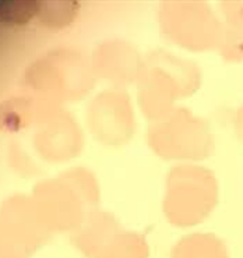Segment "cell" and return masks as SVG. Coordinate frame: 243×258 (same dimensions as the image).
<instances>
[{
  "mask_svg": "<svg viewBox=\"0 0 243 258\" xmlns=\"http://www.w3.org/2000/svg\"><path fill=\"white\" fill-rule=\"evenodd\" d=\"M176 258H228L224 246L215 239H201L177 252Z\"/></svg>",
  "mask_w": 243,
  "mask_h": 258,
  "instance_id": "cell-1",
  "label": "cell"
},
{
  "mask_svg": "<svg viewBox=\"0 0 243 258\" xmlns=\"http://www.w3.org/2000/svg\"><path fill=\"white\" fill-rule=\"evenodd\" d=\"M242 132H243V116H242Z\"/></svg>",
  "mask_w": 243,
  "mask_h": 258,
  "instance_id": "cell-2",
  "label": "cell"
}]
</instances>
